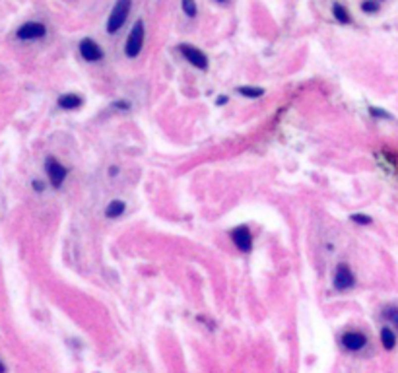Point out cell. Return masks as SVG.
I'll use <instances>...</instances> for the list:
<instances>
[{"instance_id": "cell-1", "label": "cell", "mask_w": 398, "mask_h": 373, "mask_svg": "<svg viewBox=\"0 0 398 373\" xmlns=\"http://www.w3.org/2000/svg\"><path fill=\"white\" fill-rule=\"evenodd\" d=\"M130 6H132V0H117V4L111 10V16L107 20V31L109 33H117L124 25L126 18H128V12H130Z\"/></svg>"}, {"instance_id": "cell-2", "label": "cell", "mask_w": 398, "mask_h": 373, "mask_svg": "<svg viewBox=\"0 0 398 373\" xmlns=\"http://www.w3.org/2000/svg\"><path fill=\"white\" fill-rule=\"evenodd\" d=\"M142 45H144V23L136 22L128 39H126V45H124V53L128 59H134L138 57V53L142 51Z\"/></svg>"}, {"instance_id": "cell-3", "label": "cell", "mask_w": 398, "mask_h": 373, "mask_svg": "<svg viewBox=\"0 0 398 373\" xmlns=\"http://www.w3.org/2000/svg\"><path fill=\"white\" fill-rule=\"evenodd\" d=\"M353 284H355V276H353L351 268L346 262H342L334 272V288L338 292H348L353 288Z\"/></svg>"}, {"instance_id": "cell-4", "label": "cell", "mask_w": 398, "mask_h": 373, "mask_svg": "<svg viewBox=\"0 0 398 373\" xmlns=\"http://www.w3.org/2000/svg\"><path fill=\"white\" fill-rule=\"evenodd\" d=\"M231 241L243 253H249L253 249V235H251L247 226H237L235 230H231Z\"/></svg>"}, {"instance_id": "cell-5", "label": "cell", "mask_w": 398, "mask_h": 373, "mask_svg": "<svg viewBox=\"0 0 398 373\" xmlns=\"http://www.w3.org/2000/svg\"><path fill=\"white\" fill-rule=\"evenodd\" d=\"M47 175H49L51 185L55 186V188H58V186L64 183L68 171H66V167H64L60 162H57L55 158H49L47 160Z\"/></svg>"}, {"instance_id": "cell-6", "label": "cell", "mask_w": 398, "mask_h": 373, "mask_svg": "<svg viewBox=\"0 0 398 373\" xmlns=\"http://www.w3.org/2000/svg\"><path fill=\"white\" fill-rule=\"evenodd\" d=\"M340 342H342L344 348L350 350V352H359L361 348H365L367 336H365L363 332H359V330H348V332L342 334Z\"/></svg>"}, {"instance_id": "cell-7", "label": "cell", "mask_w": 398, "mask_h": 373, "mask_svg": "<svg viewBox=\"0 0 398 373\" xmlns=\"http://www.w3.org/2000/svg\"><path fill=\"white\" fill-rule=\"evenodd\" d=\"M181 53H183V57L187 59L192 66H196V68L200 70L208 68V57L200 49H196V47L192 45H181Z\"/></svg>"}, {"instance_id": "cell-8", "label": "cell", "mask_w": 398, "mask_h": 373, "mask_svg": "<svg viewBox=\"0 0 398 373\" xmlns=\"http://www.w3.org/2000/svg\"><path fill=\"white\" fill-rule=\"evenodd\" d=\"M80 55H82V59L88 61V62H97V61L103 59L101 47L97 45L94 39H90V37H86V39L80 41Z\"/></svg>"}, {"instance_id": "cell-9", "label": "cell", "mask_w": 398, "mask_h": 373, "mask_svg": "<svg viewBox=\"0 0 398 373\" xmlns=\"http://www.w3.org/2000/svg\"><path fill=\"white\" fill-rule=\"evenodd\" d=\"M45 33H47V27L39 22L24 23L18 29V37L20 39H41V37H45Z\"/></svg>"}, {"instance_id": "cell-10", "label": "cell", "mask_w": 398, "mask_h": 373, "mask_svg": "<svg viewBox=\"0 0 398 373\" xmlns=\"http://www.w3.org/2000/svg\"><path fill=\"white\" fill-rule=\"evenodd\" d=\"M84 105V99L76 93H64L60 99H58V107L64 109V111H74V109H80Z\"/></svg>"}, {"instance_id": "cell-11", "label": "cell", "mask_w": 398, "mask_h": 373, "mask_svg": "<svg viewBox=\"0 0 398 373\" xmlns=\"http://www.w3.org/2000/svg\"><path fill=\"white\" fill-rule=\"evenodd\" d=\"M124 210H126V202L120 200V198H115V200H111V202L107 204L105 216L111 218V220H115V218H120V216L124 214Z\"/></svg>"}, {"instance_id": "cell-12", "label": "cell", "mask_w": 398, "mask_h": 373, "mask_svg": "<svg viewBox=\"0 0 398 373\" xmlns=\"http://www.w3.org/2000/svg\"><path fill=\"white\" fill-rule=\"evenodd\" d=\"M381 342H383L385 350H393L397 346V334H395V330L391 326H383L381 328Z\"/></svg>"}, {"instance_id": "cell-13", "label": "cell", "mask_w": 398, "mask_h": 373, "mask_svg": "<svg viewBox=\"0 0 398 373\" xmlns=\"http://www.w3.org/2000/svg\"><path fill=\"white\" fill-rule=\"evenodd\" d=\"M383 317H385V319H387L393 326H397L398 328V305H389V307H385Z\"/></svg>"}, {"instance_id": "cell-14", "label": "cell", "mask_w": 398, "mask_h": 373, "mask_svg": "<svg viewBox=\"0 0 398 373\" xmlns=\"http://www.w3.org/2000/svg\"><path fill=\"white\" fill-rule=\"evenodd\" d=\"M237 92L245 97H260L264 90L262 88H251V86H241V88H237Z\"/></svg>"}, {"instance_id": "cell-15", "label": "cell", "mask_w": 398, "mask_h": 373, "mask_svg": "<svg viewBox=\"0 0 398 373\" xmlns=\"http://www.w3.org/2000/svg\"><path fill=\"white\" fill-rule=\"evenodd\" d=\"M332 14H334V18H336V20H338L340 23H348V22H350V14L346 12V8H342V6H338V4L332 8Z\"/></svg>"}, {"instance_id": "cell-16", "label": "cell", "mask_w": 398, "mask_h": 373, "mask_svg": "<svg viewBox=\"0 0 398 373\" xmlns=\"http://www.w3.org/2000/svg\"><path fill=\"white\" fill-rule=\"evenodd\" d=\"M183 12L188 18H194L196 16V2L194 0H183Z\"/></svg>"}, {"instance_id": "cell-17", "label": "cell", "mask_w": 398, "mask_h": 373, "mask_svg": "<svg viewBox=\"0 0 398 373\" xmlns=\"http://www.w3.org/2000/svg\"><path fill=\"white\" fill-rule=\"evenodd\" d=\"M350 218H351V222L361 224V226H369V224H371V218H369L367 214H351Z\"/></svg>"}, {"instance_id": "cell-18", "label": "cell", "mask_w": 398, "mask_h": 373, "mask_svg": "<svg viewBox=\"0 0 398 373\" xmlns=\"http://www.w3.org/2000/svg\"><path fill=\"white\" fill-rule=\"evenodd\" d=\"M361 10H363V12H377V10H379V4H377V2H363V4H361Z\"/></svg>"}, {"instance_id": "cell-19", "label": "cell", "mask_w": 398, "mask_h": 373, "mask_svg": "<svg viewBox=\"0 0 398 373\" xmlns=\"http://www.w3.org/2000/svg\"><path fill=\"white\" fill-rule=\"evenodd\" d=\"M369 113L373 117H379V119H391L389 113H385V111H381L379 107H369Z\"/></svg>"}, {"instance_id": "cell-20", "label": "cell", "mask_w": 398, "mask_h": 373, "mask_svg": "<svg viewBox=\"0 0 398 373\" xmlns=\"http://www.w3.org/2000/svg\"><path fill=\"white\" fill-rule=\"evenodd\" d=\"M33 185H35V190H41V188H43V185H41V183H39V181H35V183H33Z\"/></svg>"}, {"instance_id": "cell-21", "label": "cell", "mask_w": 398, "mask_h": 373, "mask_svg": "<svg viewBox=\"0 0 398 373\" xmlns=\"http://www.w3.org/2000/svg\"><path fill=\"white\" fill-rule=\"evenodd\" d=\"M0 373H6V368H4V364L0 362Z\"/></svg>"}, {"instance_id": "cell-22", "label": "cell", "mask_w": 398, "mask_h": 373, "mask_svg": "<svg viewBox=\"0 0 398 373\" xmlns=\"http://www.w3.org/2000/svg\"><path fill=\"white\" fill-rule=\"evenodd\" d=\"M220 2H226V0H220Z\"/></svg>"}]
</instances>
